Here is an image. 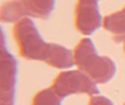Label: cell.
Here are the masks:
<instances>
[{"label":"cell","instance_id":"30bf717a","mask_svg":"<svg viewBox=\"0 0 125 105\" xmlns=\"http://www.w3.org/2000/svg\"><path fill=\"white\" fill-rule=\"evenodd\" d=\"M88 105H114L112 103L111 100H109L108 97L102 96V95L95 94V95H91L89 99Z\"/></svg>","mask_w":125,"mask_h":105},{"label":"cell","instance_id":"7c38bea8","mask_svg":"<svg viewBox=\"0 0 125 105\" xmlns=\"http://www.w3.org/2000/svg\"><path fill=\"white\" fill-rule=\"evenodd\" d=\"M8 52H9V49H8V50H4V52H2V53H0V60H1V58L3 57V56L6 55V54L8 53Z\"/></svg>","mask_w":125,"mask_h":105},{"label":"cell","instance_id":"9c48e42d","mask_svg":"<svg viewBox=\"0 0 125 105\" xmlns=\"http://www.w3.org/2000/svg\"><path fill=\"white\" fill-rule=\"evenodd\" d=\"M62 100L52 86H50L35 93L32 97L31 105H62Z\"/></svg>","mask_w":125,"mask_h":105},{"label":"cell","instance_id":"8fae6325","mask_svg":"<svg viewBox=\"0 0 125 105\" xmlns=\"http://www.w3.org/2000/svg\"><path fill=\"white\" fill-rule=\"evenodd\" d=\"M8 49L7 47V41H6V35H4V32L2 30V28L0 26V53L4 52V50Z\"/></svg>","mask_w":125,"mask_h":105},{"label":"cell","instance_id":"277c9868","mask_svg":"<svg viewBox=\"0 0 125 105\" xmlns=\"http://www.w3.org/2000/svg\"><path fill=\"white\" fill-rule=\"evenodd\" d=\"M103 18L97 0H77L73 10V24L80 34L88 36L102 26Z\"/></svg>","mask_w":125,"mask_h":105},{"label":"cell","instance_id":"9a60e30c","mask_svg":"<svg viewBox=\"0 0 125 105\" xmlns=\"http://www.w3.org/2000/svg\"><path fill=\"white\" fill-rule=\"evenodd\" d=\"M123 105H125V103H124V104H123Z\"/></svg>","mask_w":125,"mask_h":105},{"label":"cell","instance_id":"52a82bcc","mask_svg":"<svg viewBox=\"0 0 125 105\" xmlns=\"http://www.w3.org/2000/svg\"><path fill=\"white\" fill-rule=\"evenodd\" d=\"M56 0H22L25 15L34 19H48L55 8Z\"/></svg>","mask_w":125,"mask_h":105},{"label":"cell","instance_id":"6da1fadb","mask_svg":"<svg viewBox=\"0 0 125 105\" xmlns=\"http://www.w3.org/2000/svg\"><path fill=\"white\" fill-rule=\"evenodd\" d=\"M12 35L22 58L43 61L59 70H67L75 66L73 50L57 43L44 41L35 23L26 17L13 24Z\"/></svg>","mask_w":125,"mask_h":105},{"label":"cell","instance_id":"8992f818","mask_svg":"<svg viewBox=\"0 0 125 105\" xmlns=\"http://www.w3.org/2000/svg\"><path fill=\"white\" fill-rule=\"evenodd\" d=\"M102 26L112 34L115 42H123L125 37V7L116 12L105 15L103 18Z\"/></svg>","mask_w":125,"mask_h":105},{"label":"cell","instance_id":"7a4b0ae2","mask_svg":"<svg viewBox=\"0 0 125 105\" xmlns=\"http://www.w3.org/2000/svg\"><path fill=\"white\" fill-rule=\"evenodd\" d=\"M73 55L77 69L87 73L97 84L108 83L116 72L114 61L108 56L98 55L97 48L89 37H83L76 44Z\"/></svg>","mask_w":125,"mask_h":105},{"label":"cell","instance_id":"5b68a950","mask_svg":"<svg viewBox=\"0 0 125 105\" xmlns=\"http://www.w3.org/2000/svg\"><path fill=\"white\" fill-rule=\"evenodd\" d=\"M18 61L10 52L0 60V105H14Z\"/></svg>","mask_w":125,"mask_h":105},{"label":"cell","instance_id":"4fadbf2b","mask_svg":"<svg viewBox=\"0 0 125 105\" xmlns=\"http://www.w3.org/2000/svg\"><path fill=\"white\" fill-rule=\"evenodd\" d=\"M123 49H124V54H125V37L123 39Z\"/></svg>","mask_w":125,"mask_h":105},{"label":"cell","instance_id":"5bb4252c","mask_svg":"<svg viewBox=\"0 0 125 105\" xmlns=\"http://www.w3.org/2000/svg\"><path fill=\"white\" fill-rule=\"evenodd\" d=\"M97 1H100V0H97Z\"/></svg>","mask_w":125,"mask_h":105},{"label":"cell","instance_id":"3957f363","mask_svg":"<svg viewBox=\"0 0 125 105\" xmlns=\"http://www.w3.org/2000/svg\"><path fill=\"white\" fill-rule=\"evenodd\" d=\"M51 86L62 99L73 94H87L91 96L100 93L97 83L79 69L61 71L53 80Z\"/></svg>","mask_w":125,"mask_h":105},{"label":"cell","instance_id":"ba28073f","mask_svg":"<svg viewBox=\"0 0 125 105\" xmlns=\"http://www.w3.org/2000/svg\"><path fill=\"white\" fill-rule=\"evenodd\" d=\"M26 18L22 0H8L0 6V22L13 23Z\"/></svg>","mask_w":125,"mask_h":105}]
</instances>
